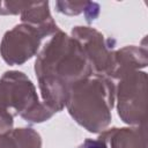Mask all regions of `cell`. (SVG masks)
I'll list each match as a JSON object with an SVG mask.
<instances>
[{
	"instance_id": "cell-2",
	"label": "cell",
	"mask_w": 148,
	"mask_h": 148,
	"mask_svg": "<svg viewBox=\"0 0 148 148\" xmlns=\"http://www.w3.org/2000/svg\"><path fill=\"white\" fill-rule=\"evenodd\" d=\"M114 81L95 75L77 82L69 91L66 106L74 120L91 133L103 132L111 121Z\"/></svg>"
},
{
	"instance_id": "cell-7",
	"label": "cell",
	"mask_w": 148,
	"mask_h": 148,
	"mask_svg": "<svg viewBox=\"0 0 148 148\" xmlns=\"http://www.w3.org/2000/svg\"><path fill=\"white\" fill-rule=\"evenodd\" d=\"M147 65V50L146 47L126 46L113 54V65L109 79L117 81L124 75L139 71V68L146 67Z\"/></svg>"
},
{
	"instance_id": "cell-10",
	"label": "cell",
	"mask_w": 148,
	"mask_h": 148,
	"mask_svg": "<svg viewBox=\"0 0 148 148\" xmlns=\"http://www.w3.org/2000/svg\"><path fill=\"white\" fill-rule=\"evenodd\" d=\"M54 6H56L57 12L66 14V15H77V14L84 13L86 21L88 23L95 21L99 14V5L96 2H90V1H83V2L57 1Z\"/></svg>"
},
{
	"instance_id": "cell-6",
	"label": "cell",
	"mask_w": 148,
	"mask_h": 148,
	"mask_svg": "<svg viewBox=\"0 0 148 148\" xmlns=\"http://www.w3.org/2000/svg\"><path fill=\"white\" fill-rule=\"evenodd\" d=\"M72 37L77 40L84 51L92 74L109 79L113 65L116 42L111 38H105V36L90 27H75L72 30Z\"/></svg>"
},
{
	"instance_id": "cell-1",
	"label": "cell",
	"mask_w": 148,
	"mask_h": 148,
	"mask_svg": "<svg viewBox=\"0 0 148 148\" xmlns=\"http://www.w3.org/2000/svg\"><path fill=\"white\" fill-rule=\"evenodd\" d=\"M43 103L54 113L66 105L71 89L92 73L81 45L61 30L52 35L35 62Z\"/></svg>"
},
{
	"instance_id": "cell-8",
	"label": "cell",
	"mask_w": 148,
	"mask_h": 148,
	"mask_svg": "<svg viewBox=\"0 0 148 148\" xmlns=\"http://www.w3.org/2000/svg\"><path fill=\"white\" fill-rule=\"evenodd\" d=\"M110 148H147L145 126L135 128H111L99 135Z\"/></svg>"
},
{
	"instance_id": "cell-4",
	"label": "cell",
	"mask_w": 148,
	"mask_h": 148,
	"mask_svg": "<svg viewBox=\"0 0 148 148\" xmlns=\"http://www.w3.org/2000/svg\"><path fill=\"white\" fill-rule=\"evenodd\" d=\"M59 30L28 23L17 24L5 34L0 46V54L8 65H21L37 53L44 37L52 36Z\"/></svg>"
},
{
	"instance_id": "cell-12",
	"label": "cell",
	"mask_w": 148,
	"mask_h": 148,
	"mask_svg": "<svg viewBox=\"0 0 148 148\" xmlns=\"http://www.w3.org/2000/svg\"><path fill=\"white\" fill-rule=\"evenodd\" d=\"M76 148H110V147L104 139L98 136L97 139H86Z\"/></svg>"
},
{
	"instance_id": "cell-9",
	"label": "cell",
	"mask_w": 148,
	"mask_h": 148,
	"mask_svg": "<svg viewBox=\"0 0 148 148\" xmlns=\"http://www.w3.org/2000/svg\"><path fill=\"white\" fill-rule=\"evenodd\" d=\"M0 148H42L40 135L32 128H16L0 134Z\"/></svg>"
},
{
	"instance_id": "cell-5",
	"label": "cell",
	"mask_w": 148,
	"mask_h": 148,
	"mask_svg": "<svg viewBox=\"0 0 148 148\" xmlns=\"http://www.w3.org/2000/svg\"><path fill=\"white\" fill-rule=\"evenodd\" d=\"M146 82L145 72L134 71L121 79L117 89L118 114L123 121L132 125H143L146 120Z\"/></svg>"
},
{
	"instance_id": "cell-3",
	"label": "cell",
	"mask_w": 148,
	"mask_h": 148,
	"mask_svg": "<svg viewBox=\"0 0 148 148\" xmlns=\"http://www.w3.org/2000/svg\"><path fill=\"white\" fill-rule=\"evenodd\" d=\"M21 116L29 123H42L54 112L39 102L29 77L17 71L6 72L0 79V134L12 130L13 118Z\"/></svg>"
},
{
	"instance_id": "cell-11",
	"label": "cell",
	"mask_w": 148,
	"mask_h": 148,
	"mask_svg": "<svg viewBox=\"0 0 148 148\" xmlns=\"http://www.w3.org/2000/svg\"><path fill=\"white\" fill-rule=\"evenodd\" d=\"M30 2H14V1H0V14H18Z\"/></svg>"
}]
</instances>
